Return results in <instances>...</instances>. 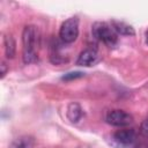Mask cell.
Wrapping results in <instances>:
<instances>
[{"label":"cell","mask_w":148,"mask_h":148,"mask_svg":"<svg viewBox=\"0 0 148 148\" xmlns=\"http://www.w3.org/2000/svg\"><path fill=\"white\" fill-rule=\"evenodd\" d=\"M23 42V61L24 64H32L38 60V45H39V34L35 25H27L22 34Z\"/></svg>","instance_id":"cell-1"},{"label":"cell","mask_w":148,"mask_h":148,"mask_svg":"<svg viewBox=\"0 0 148 148\" xmlns=\"http://www.w3.org/2000/svg\"><path fill=\"white\" fill-rule=\"evenodd\" d=\"M91 34H92L94 38H96L97 40L102 42L103 44H105L106 46H110V47L114 46L118 42L117 32L114 31V29L112 27H110L105 22L94 23V25L91 28Z\"/></svg>","instance_id":"cell-2"},{"label":"cell","mask_w":148,"mask_h":148,"mask_svg":"<svg viewBox=\"0 0 148 148\" xmlns=\"http://www.w3.org/2000/svg\"><path fill=\"white\" fill-rule=\"evenodd\" d=\"M79 36V18L77 17H69L65 22H62L60 30H59V37L60 39L66 43L71 44L76 40Z\"/></svg>","instance_id":"cell-3"},{"label":"cell","mask_w":148,"mask_h":148,"mask_svg":"<svg viewBox=\"0 0 148 148\" xmlns=\"http://www.w3.org/2000/svg\"><path fill=\"white\" fill-rule=\"evenodd\" d=\"M106 123L112 125V126H119V127H123V126H127L130 124H132L133 121V117L123 111V110H112L110 111L108 114H106Z\"/></svg>","instance_id":"cell-4"},{"label":"cell","mask_w":148,"mask_h":148,"mask_svg":"<svg viewBox=\"0 0 148 148\" xmlns=\"http://www.w3.org/2000/svg\"><path fill=\"white\" fill-rule=\"evenodd\" d=\"M135 139H136V133L133 128L119 130L116 133H113V135H112V140L119 147L132 146L135 142Z\"/></svg>","instance_id":"cell-5"},{"label":"cell","mask_w":148,"mask_h":148,"mask_svg":"<svg viewBox=\"0 0 148 148\" xmlns=\"http://www.w3.org/2000/svg\"><path fill=\"white\" fill-rule=\"evenodd\" d=\"M101 60V54L96 49L92 47H88L86 50H83L77 59H76V65L77 66H84V67H89V66H94L96 65L98 61Z\"/></svg>","instance_id":"cell-6"},{"label":"cell","mask_w":148,"mask_h":148,"mask_svg":"<svg viewBox=\"0 0 148 148\" xmlns=\"http://www.w3.org/2000/svg\"><path fill=\"white\" fill-rule=\"evenodd\" d=\"M83 116V111L82 108L80 106L79 103H71L67 108V118L72 121V123H77Z\"/></svg>","instance_id":"cell-7"},{"label":"cell","mask_w":148,"mask_h":148,"mask_svg":"<svg viewBox=\"0 0 148 148\" xmlns=\"http://www.w3.org/2000/svg\"><path fill=\"white\" fill-rule=\"evenodd\" d=\"M111 24H112L111 27L114 29V31H116L117 34H120V35H125V36H133V35H135V31H134V29H133L131 25L126 24L125 22L112 21V23H111Z\"/></svg>","instance_id":"cell-8"},{"label":"cell","mask_w":148,"mask_h":148,"mask_svg":"<svg viewBox=\"0 0 148 148\" xmlns=\"http://www.w3.org/2000/svg\"><path fill=\"white\" fill-rule=\"evenodd\" d=\"M15 40L10 35H6L5 36V52H6V57L7 58H14L15 56Z\"/></svg>","instance_id":"cell-9"},{"label":"cell","mask_w":148,"mask_h":148,"mask_svg":"<svg viewBox=\"0 0 148 148\" xmlns=\"http://www.w3.org/2000/svg\"><path fill=\"white\" fill-rule=\"evenodd\" d=\"M12 148H34V140L29 136L17 138L13 142Z\"/></svg>","instance_id":"cell-10"},{"label":"cell","mask_w":148,"mask_h":148,"mask_svg":"<svg viewBox=\"0 0 148 148\" xmlns=\"http://www.w3.org/2000/svg\"><path fill=\"white\" fill-rule=\"evenodd\" d=\"M81 76H83L82 72H71V73L65 74L61 79L65 80V81H71V80H74V79H77V77H81Z\"/></svg>","instance_id":"cell-11"},{"label":"cell","mask_w":148,"mask_h":148,"mask_svg":"<svg viewBox=\"0 0 148 148\" xmlns=\"http://www.w3.org/2000/svg\"><path fill=\"white\" fill-rule=\"evenodd\" d=\"M140 132L143 136L148 138V117L141 123V126H140Z\"/></svg>","instance_id":"cell-12"},{"label":"cell","mask_w":148,"mask_h":148,"mask_svg":"<svg viewBox=\"0 0 148 148\" xmlns=\"http://www.w3.org/2000/svg\"><path fill=\"white\" fill-rule=\"evenodd\" d=\"M1 79H3V76L6 75V73H7V66H6V64L5 62H1Z\"/></svg>","instance_id":"cell-13"},{"label":"cell","mask_w":148,"mask_h":148,"mask_svg":"<svg viewBox=\"0 0 148 148\" xmlns=\"http://www.w3.org/2000/svg\"><path fill=\"white\" fill-rule=\"evenodd\" d=\"M134 148H148V143H147V142H140V143H138Z\"/></svg>","instance_id":"cell-14"},{"label":"cell","mask_w":148,"mask_h":148,"mask_svg":"<svg viewBox=\"0 0 148 148\" xmlns=\"http://www.w3.org/2000/svg\"><path fill=\"white\" fill-rule=\"evenodd\" d=\"M146 43L148 44V31L146 32Z\"/></svg>","instance_id":"cell-15"}]
</instances>
